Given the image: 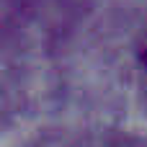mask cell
Masks as SVG:
<instances>
[{"label":"cell","mask_w":147,"mask_h":147,"mask_svg":"<svg viewBox=\"0 0 147 147\" xmlns=\"http://www.w3.org/2000/svg\"><path fill=\"white\" fill-rule=\"evenodd\" d=\"M142 59H145V62H147V49H145V52H142Z\"/></svg>","instance_id":"1"}]
</instances>
